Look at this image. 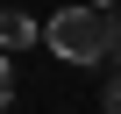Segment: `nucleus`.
<instances>
[{
	"mask_svg": "<svg viewBox=\"0 0 121 114\" xmlns=\"http://www.w3.org/2000/svg\"><path fill=\"white\" fill-rule=\"evenodd\" d=\"M43 36V22L36 14H22V7H0V57H7V50H29Z\"/></svg>",
	"mask_w": 121,
	"mask_h": 114,
	"instance_id": "obj_2",
	"label": "nucleus"
},
{
	"mask_svg": "<svg viewBox=\"0 0 121 114\" xmlns=\"http://www.w3.org/2000/svg\"><path fill=\"white\" fill-rule=\"evenodd\" d=\"M93 7H100V0H93Z\"/></svg>",
	"mask_w": 121,
	"mask_h": 114,
	"instance_id": "obj_5",
	"label": "nucleus"
},
{
	"mask_svg": "<svg viewBox=\"0 0 121 114\" xmlns=\"http://www.w3.org/2000/svg\"><path fill=\"white\" fill-rule=\"evenodd\" d=\"M100 107H107V114H121V71L107 79V100H100Z\"/></svg>",
	"mask_w": 121,
	"mask_h": 114,
	"instance_id": "obj_4",
	"label": "nucleus"
},
{
	"mask_svg": "<svg viewBox=\"0 0 121 114\" xmlns=\"http://www.w3.org/2000/svg\"><path fill=\"white\" fill-rule=\"evenodd\" d=\"M7 100H14V64L0 57V114H7Z\"/></svg>",
	"mask_w": 121,
	"mask_h": 114,
	"instance_id": "obj_3",
	"label": "nucleus"
},
{
	"mask_svg": "<svg viewBox=\"0 0 121 114\" xmlns=\"http://www.w3.org/2000/svg\"><path fill=\"white\" fill-rule=\"evenodd\" d=\"M43 43L64 57V64H107V57H121V14L114 7H93V0L57 7L43 22Z\"/></svg>",
	"mask_w": 121,
	"mask_h": 114,
	"instance_id": "obj_1",
	"label": "nucleus"
}]
</instances>
